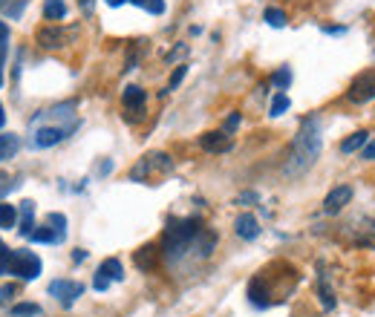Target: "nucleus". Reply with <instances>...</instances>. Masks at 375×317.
<instances>
[{
    "label": "nucleus",
    "instance_id": "20e7f679",
    "mask_svg": "<svg viewBox=\"0 0 375 317\" xmlns=\"http://www.w3.org/2000/svg\"><path fill=\"white\" fill-rule=\"evenodd\" d=\"M173 170V158L168 153H148L139 158V165L130 170V179L133 182H148L156 173H171Z\"/></svg>",
    "mask_w": 375,
    "mask_h": 317
},
{
    "label": "nucleus",
    "instance_id": "6ab92c4d",
    "mask_svg": "<svg viewBox=\"0 0 375 317\" xmlns=\"http://www.w3.org/2000/svg\"><path fill=\"white\" fill-rule=\"evenodd\" d=\"M44 18L46 21H64L67 18V3H64V0H46L44 3Z\"/></svg>",
    "mask_w": 375,
    "mask_h": 317
},
{
    "label": "nucleus",
    "instance_id": "473e14b6",
    "mask_svg": "<svg viewBox=\"0 0 375 317\" xmlns=\"http://www.w3.org/2000/svg\"><path fill=\"white\" fill-rule=\"evenodd\" d=\"M361 158H367V162H375V139H369V145L361 150Z\"/></svg>",
    "mask_w": 375,
    "mask_h": 317
},
{
    "label": "nucleus",
    "instance_id": "423d86ee",
    "mask_svg": "<svg viewBox=\"0 0 375 317\" xmlns=\"http://www.w3.org/2000/svg\"><path fill=\"white\" fill-rule=\"evenodd\" d=\"M347 99L352 104H367L369 99H375V72H364V75H358L349 92H347Z\"/></svg>",
    "mask_w": 375,
    "mask_h": 317
},
{
    "label": "nucleus",
    "instance_id": "f257e3e1",
    "mask_svg": "<svg viewBox=\"0 0 375 317\" xmlns=\"http://www.w3.org/2000/svg\"><path fill=\"white\" fill-rule=\"evenodd\" d=\"M320 147H323L320 121H318L315 116H309V119H303V124H300V130H298L295 141H291V153H289L286 165H283V176H289V179L303 176V173L318 162Z\"/></svg>",
    "mask_w": 375,
    "mask_h": 317
},
{
    "label": "nucleus",
    "instance_id": "9b49d317",
    "mask_svg": "<svg viewBox=\"0 0 375 317\" xmlns=\"http://www.w3.org/2000/svg\"><path fill=\"white\" fill-rule=\"evenodd\" d=\"M200 147L208 150V153H225V150H231V136H228L225 130L205 133V136H200Z\"/></svg>",
    "mask_w": 375,
    "mask_h": 317
},
{
    "label": "nucleus",
    "instance_id": "72a5a7b5",
    "mask_svg": "<svg viewBox=\"0 0 375 317\" xmlns=\"http://www.w3.org/2000/svg\"><path fill=\"white\" fill-rule=\"evenodd\" d=\"M9 190H12V182H9V176H6V173H0V199H3V196L9 194Z\"/></svg>",
    "mask_w": 375,
    "mask_h": 317
},
{
    "label": "nucleus",
    "instance_id": "9d476101",
    "mask_svg": "<svg viewBox=\"0 0 375 317\" xmlns=\"http://www.w3.org/2000/svg\"><path fill=\"white\" fill-rule=\"evenodd\" d=\"M318 297H320L323 311H332L338 306L335 292H332V277H329V272H326L323 265H320V274H318Z\"/></svg>",
    "mask_w": 375,
    "mask_h": 317
},
{
    "label": "nucleus",
    "instance_id": "e433bc0d",
    "mask_svg": "<svg viewBox=\"0 0 375 317\" xmlns=\"http://www.w3.org/2000/svg\"><path fill=\"white\" fill-rule=\"evenodd\" d=\"M185 52H188V46H185V43H182V46H176V50H173V52L168 55V61H176L179 55H185Z\"/></svg>",
    "mask_w": 375,
    "mask_h": 317
},
{
    "label": "nucleus",
    "instance_id": "bb28decb",
    "mask_svg": "<svg viewBox=\"0 0 375 317\" xmlns=\"http://www.w3.org/2000/svg\"><path fill=\"white\" fill-rule=\"evenodd\" d=\"M266 23L269 26H274V29H280V26H286V12H280V9H266Z\"/></svg>",
    "mask_w": 375,
    "mask_h": 317
},
{
    "label": "nucleus",
    "instance_id": "dca6fc26",
    "mask_svg": "<svg viewBox=\"0 0 375 317\" xmlns=\"http://www.w3.org/2000/svg\"><path fill=\"white\" fill-rule=\"evenodd\" d=\"M35 231V202H21V234L29 236Z\"/></svg>",
    "mask_w": 375,
    "mask_h": 317
},
{
    "label": "nucleus",
    "instance_id": "f03ea898",
    "mask_svg": "<svg viewBox=\"0 0 375 317\" xmlns=\"http://www.w3.org/2000/svg\"><path fill=\"white\" fill-rule=\"evenodd\" d=\"M200 231H202V222L193 219V216L168 222L165 240H162V251H165V257H168V260L185 257V254L191 251V245H193V240L200 236Z\"/></svg>",
    "mask_w": 375,
    "mask_h": 317
},
{
    "label": "nucleus",
    "instance_id": "f704fd0d",
    "mask_svg": "<svg viewBox=\"0 0 375 317\" xmlns=\"http://www.w3.org/2000/svg\"><path fill=\"white\" fill-rule=\"evenodd\" d=\"M251 202H257V194H254V190H249V194H240V196H237V205H251Z\"/></svg>",
    "mask_w": 375,
    "mask_h": 317
},
{
    "label": "nucleus",
    "instance_id": "f3484780",
    "mask_svg": "<svg viewBox=\"0 0 375 317\" xmlns=\"http://www.w3.org/2000/svg\"><path fill=\"white\" fill-rule=\"evenodd\" d=\"M99 274H104L110 283H122L124 280V268H122V263L116 257H110V260H104L99 265Z\"/></svg>",
    "mask_w": 375,
    "mask_h": 317
},
{
    "label": "nucleus",
    "instance_id": "f8f14e48",
    "mask_svg": "<svg viewBox=\"0 0 375 317\" xmlns=\"http://www.w3.org/2000/svg\"><path fill=\"white\" fill-rule=\"evenodd\" d=\"M214 245H217V234L208 231V228H202L200 236H197V240H193V245H191V254H193V257H200V260H208L211 251H214Z\"/></svg>",
    "mask_w": 375,
    "mask_h": 317
},
{
    "label": "nucleus",
    "instance_id": "6e6552de",
    "mask_svg": "<svg viewBox=\"0 0 375 317\" xmlns=\"http://www.w3.org/2000/svg\"><path fill=\"white\" fill-rule=\"evenodd\" d=\"M349 202H352V187H349V185H338V187H332L329 194H326V199H323V214H326V216H335V214L344 211Z\"/></svg>",
    "mask_w": 375,
    "mask_h": 317
},
{
    "label": "nucleus",
    "instance_id": "58836bf2",
    "mask_svg": "<svg viewBox=\"0 0 375 317\" xmlns=\"http://www.w3.org/2000/svg\"><path fill=\"white\" fill-rule=\"evenodd\" d=\"M3 121H6V116H3V107H0V127H3Z\"/></svg>",
    "mask_w": 375,
    "mask_h": 317
},
{
    "label": "nucleus",
    "instance_id": "c9c22d12",
    "mask_svg": "<svg viewBox=\"0 0 375 317\" xmlns=\"http://www.w3.org/2000/svg\"><path fill=\"white\" fill-rule=\"evenodd\" d=\"M78 6H81V12H84V14H93L95 0H78Z\"/></svg>",
    "mask_w": 375,
    "mask_h": 317
},
{
    "label": "nucleus",
    "instance_id": "0eeeda50",
    "mask_svg": "<svg viewBox=\"0 0 375 317\" xmlns=\"http://www.w3.org/2000/svg\"><path fill=\"white\" fill-rule=\"evenodd\" d=\"M50 294L61 300L64 309H70L75 300L84 294V285H81V283H73V280H52V283H50Z\"/></svg>",
    "mask_w": 375,
    "mask_h": 317
},
{
    "label": "nucleus",
    "instance_id": "2eb2a0df",
    "mask_svg": "<svg viewBox=\"0 0 375 317\" xmlns=\"http://www.w3.org/2000/svg\"><path fill=\"white\" fill-rule=\"evenodd\" d=\"M21 150V136L15 133H0V162H9V158H15Z\"/></svg>",
    "mask_w": 375,
    "mask_h": 317
},
{
    "label": "nucleus",
    "instance_id": "39448f33",
    "mask_svg": "<svg viewBox=\"0 0 375 317\" xmlns=\"http://www.w3.org/2000/svg\"><path fill=\"white\" fill-rule=\"evenodd\" d=\"M78 124H70V127H61V124H50V127H38L35 130V136H32V147H38V150H44V147H52V145H58V141H64L73 130H75Z\"/></svg>",
    "mask_w": 375,
    "mask_h": 317
},
{
    "label": "nucleus",
    "instance_id": "2f4dec72",
    "mask_svg": "<svg viewBox=\"0 0 375 317\" xmlns=\"http://www.w3.org/2000/svg\"><path fill=\"white\" fill-rule=\"evenodd\" d=\"M237 127H240V113H231V116H228V121H225V133L231 136V133L237 130Z\"/></svg>",
    "mask_w": 375,
    "mask_h": 317
},
{
    "label": "nucleus",
    "instance_id": "c85d7f7f",
    "mask_svg": "<svg viewBox=\"0 0 375 317\" xmlns=\"http://www.w3.org/2000/svg\"><path fill=\"white\" fill-rule=\"evenodd\" d=\"M15 297H18V285H0V306H9Z\"/></svg>",
    "mask_w": 375,
    "mask_h": 317
},
{
    "label": "nucleus",
    "instance_id": "a878e982",
    "mask_svg": "<svg viewBox=\"0 0 375 317\" xmlns=\"http://www.w3.org/2000/svg\"><path fill=\"white\" fill-rule=\"evenodd\" d=\"M41 306L38 303H15L12 306V317H38Z\"/></svg>",
    "mask_w": 375,
    "mask_h": 317
},
{
    "label": "nucleus",
    "instance_id": "4be33fe9",
    "mask_svg": "<svg viewBox=\"0 0 375 317\" xmlns=\"http://www.w3.org/2000/svg\"><path fill=\"white\" fill-rule=\"evenodd\" d=\"M29 240H32V243H50V245L64 243V240H61V236H58V234H55L50 225H46V228H38V231H32V234H29Z\"/></svg>",
    "mask_w": 375,
    "mask_h": 317
},
{
    "label": "nucleus",
    "instance_id": "7c9ffc66",
    "mask_svg": "<svg viewBox=\"0 0 375 317\" xmlns=\"http://www.w3.org/2000/svg\"><path fill=\"white\" fill-rule=\"evenodd\" d=\"M185 72H188V67L182 63V67H176V72L171 75V84H168V90H176L179 84H182V78H185Z\"/></svg>",
    "mask_w": 375,
    "mask_h": 317
},
{
    "label": "nucleus",
    "instance_id": "4468645a",
    "mask_svg": "<svg viewBox=\"0 0 375 317\" xmlns=\"http://www.w3.org/2000/svg\"><path fill=\"white\" fill-rule=\"evenodd\" d=\"M38 43L44 46V50H61V46L67 43V35H64L58 26H44L38 32Z\"/></svg>",
    "mask_w": 375,
    "mask_h": 317
},
{
    "label": "nucleus",
    "instance_id": "4c0bfd02",
    "mask_svg": "<svg viewBox=\"0 0 375 317\" xmlns=\"http://www.w3.org/2000/svg\"><path fill=\"white\" fill-rule=\"evenodd\" d=\"M84 260H87V251H81V248L73 251V263H84Z\"/></svg>",
    "mask_w": 375,
    "mask_h": 317
},
{
    "label": "nucleus",
    "instance_id": "c756f323",
    "mask_svg": "<svg viewBox=\"0 0 375 317\" xmlns=\"http://www.w3.org/2000/svg\"><path fill=\"white\" fill-rule=\"evenodd\" d=\"M271 81H274L277 87H280V90H286V87L291 84V70H289V67H283V70H277V72L271 75Z\"/></svg>",
    "mask_w": 375,
    "mask_h": 317
},
{
    "label": "nucleus",
    "instance_id": "ddd939ff",
    "mask_svg": "<svg viewBox=\"0 0 375 317\" xmlns=\"http://www.w3.org/2000/svg\"><path fill=\"white\" fill-rule=\"evenodd\" d=\"M234 231H237V236L240 240H257L260 236V222L251 216V214H240L237 216V222H234Z\"/></svg>",
    "mask_w": 375,
    "mask_h": 317
},
{
    "label": "nucleus",
    "instance_id": "393cba45",
    "mask_svg": "<svg viewBox=\"0 0 375 317\" xmlns=\"http://www.w3.org/2000/svg\"><path fill=\"white\" fill-rule=\"evenodd\" d=\"M46 225H50L61 240L67 236V216H64V214H50V216H46Z\"/></svg>",
    "mask_w": 375,
    "mask_h": 317
},
{
    "label": "nucleus",
    "instance_id": "b1692460",
    "mask_svg": "<svg viewBox=\"0 0 375 317\" xmlns=\"http://www.w3.org/2000/svg\"><path fill=\"white\" fill-rule=\"evenodd\" d=\"M291 107V101H289V95L286 92H277L274 95V101H271V107H269V116L271 119H277V116H283L286 113V110Z\"/></svg>",
    "mask_w": 375,
    "mask_h": 317
},
{
    "label": "nucleus",
    "instance_id": "cd10ccee",
    "mask_svg": "<svg viewBox=\"0 0 375 317\" xmlns=\"http://www.w3.org/2000/svg\"><path fill=\"white\" fill-rule=\"evenodd\" d=\"M6 52H9V26L0 21V63H6Z\"/></svg>",
    "mask_w": 375,
    "mask_h": 317
},
{
    "label": "nucleus",
    "instance_id": "ea45409f",
    "mask_svg": "<svg viewBox=\"0 0 375 317\" xmlns=\"http://www.w3.org/2000/svg\"><path fill=\"white\" fill-rule=\"evenodd\" d=\"M0 6H3V0H0Z\"/></svg>",
    "mask_w": 375,
    "mask_h": 317
},
{
    "label": "nucleus",
    "instance_id": "a211bd4d",
    "mask_svg": "<svg viewBox=\"0 0 375 317\" xmlns=\"http://www.w3.org/2000/svg\"><path fill=\"white\" fill-rule=\"evenodd\" d=\"M122 3H136L142 9H148L151 14H162V12H165V3H162V0H107V6H122Z\"/></svg>",
    "mask_w": 375,
    "mask_h": 317
},
{
    "label": "nucleus",
    "instance_id": "7ed1b4c3",
    "mask_svg": "<svg viewBox=\"0 0 375 317\" xmlns=\"http://www.w3.org/2000/svg\"><path fill=\"white\" fill-rule=\"evenodd\" d=\"M41 268H44V263L35 251H26V248L9 251V274L21 277V280H38Z\"/></svg>",
    "mask_w": 375,
    "mask_h": 317
},
{
    "label": "nucleus",
    "instance_id": "412c9836",
    "mask_svg": "<svg viewBox=\"0 0 375 317\" xmlns=\"http://www.w3.org/2000/svg\"><path fill=\"white\" fill-rule=\"evenodd\" d=\"M136 265L142 268V272H151V268L156 265V248L153 245H144L136 251Z\"/></svg>",
    "mask_w": 375,
    "mask_h": 317
},
{
    "label": "nucleus",
    "instance_id": "5701e85b",
    "mask_svg": "<svg viewBox=\"0 0 375 317\" xmlns=\"http://www.w3.org/2000/svg\"><path fill=\"white\" fill-rule=\"evenodd\" d=\"M15 222H18V208L15 205H0V228H15Z\"/></svg>",
    "mask_w": 375,
    "mask_h": 317
},
{
    "label": "nucleus",
    "instance_id": "1a4fd4ad",
    "mask_svg": "<svg viewBox=\"0 0 375 317\" xmlns=\"http://www.w3.org/2000/svg\"><path fill=\"white\" fill-rule=\"evenodd\" d=\"M122 104H124V110H127V116L133 113V119H139V116L144 113V104H148V92H144L142 87H136V84H130V87H124V92H122Z\"/></svg>",
    "mask_w": 375,
    "mask_h": 317
},
{
    "label": "nucleus",
    "instance_id": "aec40b11",
    "mask_svg": "<svg viewBox=\"0 0 375 317\" xmlns=\"http://www.w3.org/2000/svg\"><path fill=\"white\" fill-rule=\"evenodd\" d=\"M367 145H369V133L361 130V133H352L344 145H340V150H344V153H355V150H364Z\"/></svg>",
    "mask_w": 375,
    "mask_h": 317
}]
</instances>
